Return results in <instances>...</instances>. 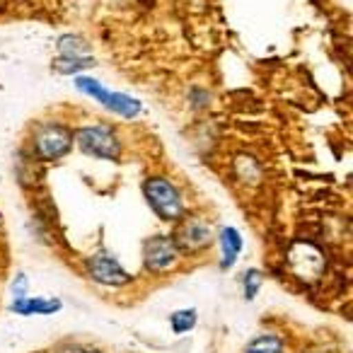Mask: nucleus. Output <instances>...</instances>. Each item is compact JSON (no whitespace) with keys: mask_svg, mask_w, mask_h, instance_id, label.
<instances>
[{"mask_svg":"<svg viewBox=\"0 0 353 353\" xmlns=\"http://www.w3.org/2000/svg\"><path fill=\"white\" fill-rule=\"evenodd\" d=\"M194 324H196V312H194V310H182V312L172 314V329H174L176 334L192 332Z\"/></svg>","mask_w":353,"mask_h":353,"instance_id":"13","label":"nucleus"},{"mask_svg":"<svg viewBox=\"0 0 353 353\" xmlns=\"http://www.w3.org/2000/svg\"><path fill=\"white\" fill-rule=\"evenodd\" d=\"M88 269H90V276H92L97 283H104V285H123L131 281L126 269H123L114 256H109L107 252H97V254L88 261Z\"/></svg>","mask_w":353,"mask_h":353,"instance_id":"8","label":"nucleus"},{"mask_svg":"<svg viewBox=\"0 0 353 353\" xmlns=\"http://www.w3.org/2000/svg\"><path fill=\"white\" fill-rule=\"evenodd\" d=\"M59 49H61V54H63V61L59 63V70H63V73H75V70L85 68V65H92L88 44H85L83 39H78V37H63V39L59 41Z\"/></svg>","mask_w":353,"mask_h":353,"instance_id":"9","label":"nucleus"},{"mask_svg":"<svg viewBox=\"0 0 353 353\" xmlns=\"http://www.w3.org/2000/svg\"><path fill=\"white\" fill-rule=\"evenodd\" d=\"M59 300H44V298H17L12 303V312L17 314H54L59 312Z\"/></svg>","mask_w":353,"mask_h":353,"instance_id":"10","label":"nucleus"},{"mask_svg":"<svg viewBox=\"0 0 353 353\" xmlns=\"http://www.w3.org/2000/svg\"><path fill=\"white\" fill-rule=\"evenodd\" d=\"M245 353H283V341L274 334H261V336L252 339Z\"/></svg>","mask_w":353,"mask_h":353,"instance_id":"12","label":"nucleus"},{"mask_svg":"<svg viewBox=\"0 0 353 353\" xmlns=\"http://www.w3.org/2000/svg\"><path fill=\"white\" fill-rule=\"evenodd\" d=\"M78 90L80 92H88L92 94L97 102H102L107 109H112V112L121 114V117H136L138 112H141V102L133 97H128V94H119V92H109V90H104L102 85L97 83V80L92 78H78Z\"/></svg>","mask_w":353,"mask_h":353,"instance_id":"4","label":"nucleus"},{"mask_svg":"<svg viewBox=\"0 0 353 353\" xmlns=\"http://www.w3.org/2000/svg\"><path fill=\"white\" fill-rule=\"evenodd\" d=\"M259 283H261L259 271H247V276H245V290H247V298H254L256 290H259Z\"/></svg>","mask_w":353,"mask_h":353,"instance_id":"14","label":"nucleus"},{"mask_svg":"<svg viewBox=\"0 0 353 353\" xmlns=\"http://www.w3.org/2000/svg\"><path fill=\"white\" fill-rule=\"evenodd\" d=\"M176 259H179V250H176L172 237L155 235L143 242V264L152 274H162V271L172 269Z\"/></svg>","mask_w":353,"mask_h":353,"instance_id":"3","label":"nucleus"},{"mask_svg":"<svg viewBox=\"0 0 353 353\" xmlns=\"http://www.w3.org/2000/svg\"><path fill=\"white\" fill-rule=\"evenodd\" d=\"M221 247H223V266L230 269L232 264L237 261V254L242 250V237L235 228H225L221 232Z\"/></svg>","mask_w":353,"mask_h":353,"instance_id":"11","label":"nucleus"},{"mask_svg":"<svg viewBox=\"0 0 353 353\" xmlns=\"http://www.w3.org/2000/svg\"><path fill=\"white\" fill-rule=\"evenodd\" d=\"M70 143H73L70 131L59 123H46L34 133V150L41 160H59L70 150Z\"/></svg>","mask_w":353,"mask_h":353,"instance_id":"5","label":"nucleus"},{"mask_svg":"<svg viewBox=\"0 0 353 353\" xmlns=\"http://www.w3.org/2000/svg\"><path fill=\"white\" fill-rule=\"evenodd\" d=\"M78 145L83 152L92 157H104V160H117L119 157V145L117 136L109 126H88L83 131H78Z\"/></svg>","mask_w":353,"mask_h":353,"instance_id":"2","label":"nucleus"},{"mask_svg":"<svg viewBox=\"0 0 353 353\" xmlns=\"http://www.w3.org/2000/svg\"><path fill=\"white\" fill-rule=\"evenodd\" d=\"M288 261L293 266V271L300 276V279L310 281V279H317L324 269V254L319 247L310 245V242H298V245L290 250Z\"/></svg>","mask_w":353,"mask_h":353,"instance_id":"7","label":"nucleus"},{"mask_svg":"<svg viewBox=\"0 0 353 353\" xmlns=\"http://www.w3.org/2000/svg\"><path fill=\"white\" fill-rule=\"evenodd\" d=\"M143 194H145L150 208L165 221H179L184 216V203L174 184H170L162 176H152L143 184Z\"/></svg>","mask_w":353,"mask_h":353,"instance_id":"1","label":"nucleus"},{"mask_svg":"<svg viewBox=\"0 0 353 353\" xmlns=\"http://www.w3.org/2000/svg\"><path fill=\"white\" fill-rule=\"evenodd\" d=\"M12 293H15V300L17 298H25V293H27V279H25V274H20L15 279V285H12Z\"/></svg>","mask_w":353,"mask_h":353,"instance_id":"15","label":"nucleus"},{"mask_svg":"<svg viewBox=\"0 0 353 353\" xmlns=\"http://www.w3.org/2000/svg\"><path fill=\"white\" fill-rule=\"evenodd\" d=\"M174 245L179 252H201L213 242V230L201 218H189L174 232Z\"/></svg>","mask_w":353,"mask_h":353,"instance_id":"6","label":"nucleus"},{"mask_svg":"<svg viewBox=\"0 0 353 353\" xmlns=\"http://www.w3.org/2000/svg\"><path fill=\"white\" fill-rule=\"evenodd\" d=\"M61 353H90V351H85V348H65V351H61Z\"/></svg>","mask_w":353,"mask_h":353,"instance_id":"16","label":"nucleus"}]
</instances>
